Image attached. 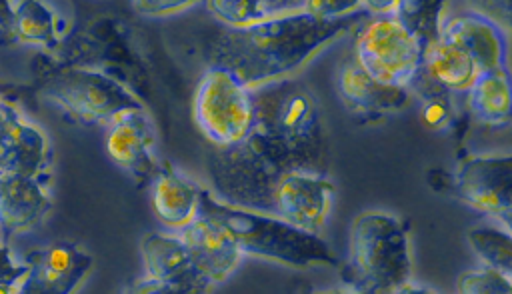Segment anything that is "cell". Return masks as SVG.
Returning a JSON list of instances; mask_svg holds the SVG:
<instances>
[{"label": "cell", "mask_w": 512, "mask_h": 294, "mask_svg": "<svg viewBox=\"0 0 512 294\" xmlns=\"http://www.w3.org/2000/svg\"><path fill=\"white\" fill-rule=\"evenodd\" d=\"M254 122L234 146H216L208 172L216 198L272 214L278 180L288 172L328 174V140L314 94L292 78L258 86Z\"/></svg>", "instance_id": "1"}, {"label": "cell", "mask_w": 512, "mask_h": 294, "mask_svg": "<svg viewBox=\"0 0 512 294\" xmlns=\"http://www.w3.org/2000/svg\"><path fill=\"white\" fill-rule=\"evenodd\" d=\"M356 14L318 20L304 10L278 14L244 28L218 32L206 48L210 64L230 68L248 88L292 78L338 38L356 32Z\"/></svg>", "instance_id": "2"}, {"label": "cell", "mask_w": 512, "mask_h": 294, "mask_svg": "<svg viewBox=\"0 0 512 294\" xmlns=\"http://www.w3.org/2000/svg\"><path fill=\"white\" fill-rule=\"evenodd\" d=\"M198 212L224 226L244 256L292 268L338 266L334 250L316 232L298 228L274 214L226 204L204 188L200 190Z\"/></svg>", "instance_id": "3"}, {"label": "cell", "mask_w": 512, "mask_h": 294, "mask_svg": "<svg viewBox=\"0 0 512 294\" xmlns=\"http://www.w3.org/2000/svg\"><path fill=\"white\" fill-rule=\"evenodd\" d=\"M342 278L360 292H404L412 278L406 226L386 212H362L350 226V252Z\"/></svg>", "instance_id": "4"}, {"label": "cell", "mask_w": 512, "mask_h": 294, "mask_svg": "<svg viewBox=\"0 0 512 294\" xmlns=\"http://www.w3.org/2000/svg\"><path fill=\"white\" fill-rule=\"evenodd\" d=\"M194 120L214 146L242 142L254 122V92L230 68L210 64L194 94Z\"/></svg>", "instance_id": "5"}, {"label": "cell", "mask_w": 512, "mask_h": 294, "mask_svg": "<svg viewBox=\"0 0 512 294\" xmlns=\"http://www.w3.org/2000/svg\"><path fill=\"white\" fill-rule=\"evenodd\" d=\"M42 94L84 124H110L124 110L144 108L122 82L90 68L52 72L42 82Z\"/></svg>", "instance_id": "6"}, {"label": "cell", "mask_w": 512, "mask_h": 294, "mask_svg": "<svg viewBox=\"0 0 512 294\" xmlns=\"http://www.w3.org/2000/svg\"><path fill=\"white\" fill-rule=\"evenodd\" d=\"M424 44L394 16H378L358 26L354 58L376 80L408 86L422 66Z\"/></svg>", "instance_id": "7"}, {"label": "cell", "mask_w": 512, "mask_h": 294, "mask_svg": "<svg viewBox=\"0 0 512 294\" xmlns=\"http://www.w3.org/2000/svg\"><path fill=\"white\" fill-rule=\"evenodd\" d=\"M146 280L130 292H208L214 284L194 266L180 236L148 232L140 240Z\"/></svg>", "instance_id": "8"}, {"label": "cell", "mask_w": 512, "mask_h": 294, "mask_svg": "<svg viewBox=\"0 0 512 294\" xmlns=\"http://www.w3.org/2000/svg\"><path fill=\"white\" fill-rule=\"evenodd\" d=\"M446 188L474 210L496 216L512 206V154L462 160Z\"/></svg>", "instance_id": "9"}, {"label": "cell", "mask_w": 512, "mask_h": 294, "mask_svg": "<svg viewBox=\"0 0 512 294\" xmlns=\"http://www.w3.org/2000/svg\"><path fill=\"white\" fill-rule=\"evenodd\" d=\"M28 266L20 282V292L32 294H70L94 266V258L74 242L56 240L24 256Z\"/></svg>", "instance_id": "10"}, {"label": "cell", "mask_w": 512, "mask_h": 294, "mask_svg": "<svg viewBox=\"0 0 512 294\" xmlns=\"http://www.w3.org/2000/svg\"><path fill=\"white\" fill-rule=\"evenodd\" d=\"M334 198L328 174L288 172L274 190L272 214L310 232L320 234Z\"/></svg>", "instance_id": "11"}, {"label": "cell", "mask_w": 512, "mask_h": 294, "mask_svg": "<svg viewBox=\"0 0 512 294\" xmlns=\"http://www.w3.org/2000/svg\"><path fill=\"white\" fill-rule=\"evenodd\" d=\"M50 146L46 136L0 98V172H20L48 184Z\"/></svg>", "instance_id": "12"}, {"label": "cell", "mask_w": 512, "mask_h": 294, "mask_svg": "<svg viewBox=\"0 0 512 294\" xmlns=\"http://www.w3.org/2000/svg\"><path fill=\"white\" fill-rule=\"evenodd\" d=\"M154 126L144 108L124 110L112 118L106 132V152L136 180H152L158 162L154 156Z\"/></svg>", "instance_id": "13"}, {"label": "cell", "mask_w": 512, "mask_h": 294, "mask_svg": "<svg viewBox=\"0 0 512 294\" xmlns=\"http://www.w3.org/2000/svg\"><path fill=\"white\" fill-rule=\"evenodd\" d=\"M180 238L184 240L194 266L212 284L224 282L244 256L228 230L202 212L182 228Z\"/></svg>", "instance_id": "14"}, {"label": "cell", "mask_w": 512, "mask_h": 294, "mask_svg": "<svg viewBox=\"0 0 512 294\" xmlns=\"http://www.w3.org/2000/svg\"><path fill=\"white\" fill-rule=\"evenodd\" d=\"M336 88L344 106L366 120H378L400 112L412 98L406 86L384 84L370 76L356 58L342 64Z\"/></svg>", "instance_id": "15"}, {"label": "cell", "mask_w": 512, "mask_h": 294, "mask_svg": "<svg viewBox=\"0 0 512 294\" xmlns=\"http://www.w3.org/2000/svg\"><path fill=\"white\" fill-rule=\"evenodd\" d=\"M440 36L466 50L480 70L508 66V36L484 14L468 10L444 20Z\"/></svg>", "instance_id": "16"}, {"label": "cell", "mask_w": 512, "mask_h": 294, "mask_svg": "<svg viewBox=\"0 0 512 294\" xmlns=\"http://www.w3.org/2000/svg\"><path fill=\"white\" fill-rule=\"evenodd\" d=\"M44 186L46 182L28 174L0 172V228L6 234L28 232L50 212Z\"/></svg>", "instance_id": "17"}, {"label": "cell", "mask_w": 512, "mask_h": 294, "mask_svg": "<svg viewBox=\"0 0 512 294\" xmlns=\"http://www.w3.org/2000/svg\"><path fill=\"white\" fill-rule=\"evenodd\" d=\"M200 186L172 168L168 162L160 164L150 190V202L156 218L168 226L182 230L200 210Z\"/></svg>", "instance_id": "18"}, {"label": "cell", "mask_w": 512, "mask_h": 294, "mask_svg": "<svg viewBox=\"0 0 512 294\" xmlns=\"http://www.w3.org/2000/svg\"><path fill=\"white\" fill-rule=\"evenodd\" d=\"M420 68L432 82L452 94H466L480 70L466 50L442 36L424 48Z\"/></svg>", "instance_id": "19"}, {"label": "cell", "mask_w": 512, "mask_h": 294, "mask_svg": "<svg viewBox=\"0 0 512 294\" xmlns=\"http://www.w3.org/2000/svg\"><path fill=\"white\" fill-rule=\"evenodd\" d=\"M470 112L484 124H504L512 120V72L508 66L478 70L466 90Z\"/></svg>", "instance_id": "20"}, {"label": "cell", "mask_w": 512, "mask_h": 294, "mask_svg": "<svg viewBox=\"0 0 512 294\" xmlns=\"http://www.w3.org/2000/svg\"><path fill=\"white\" fill-rule=\"evenodd\" d=\"M10 34L18 42L54 50L60 44L62 20L44 0H18L14 4Z\"/></svg>", "instance_id": "21"}, {"label": "cell", "mask_w": 512, "mask_h": 294, "mask_svg": "<svg viewBox=\"0 0 512 294\" xmlns=\"http://www.w3.org/2000/svg\"><path fill=\"white\" fill-rule=\"evenodd\" d=\"M408 92L418 100L420 122L430 130H448L454 122V94L432 82L420 68L408 82Z\"/></svg>", "instance_id": "22"}, {"label": "cell", "mask_w": 512, "mask_h": 294, "mask_svg": "<svg viewBox=\"0 0 512 294\" xmlns=\"http://www.w3.org/2000/svg\"><path fill=\"white\" fill-rule=\"evenodd\" d=\"M446 0H400L394 16L424 44L440 38Z\"/></svg>", "instance_id": "23"}, {"label": "cell", "mask_w": 512, "mask_h": 294, "mask_svg": "<svg viewBox=\"0 0 512 294\" xmlns=\"http://www.w3.org/2000/svg\"><path fill=\"white\" fill-rule=\"evenodd\" d=\"M468 244L482 264L512 278V234L498 226H480L468 232Z\"/></svg>", "instance_id": "24"}, {"label": "cell", "mask_w": 512, "mask_h": 294, "mask_svg": "<svg viewBox=\"0 0 512 294\" xmlns=\"http://www.w3.org/2000/svg\"><path fill=\"white\" fill-rule=\"evenodd\" d=\"M208 12L228 28H244L270 18L264 0H204Z\"/></svg>", "instance_id": "25"}, {"label": "cell", "mask_w": 512, "mask_h": 294, "mask_svg": "<svg viewBox=\"0 0 512 294\" xmlns=\"http://www.w3.org/2000/svg\"><path fill=\"white\" fill-rule=\"evenodd\" d=\"M456 290L462 294H512V278L482 264L462 272L456 280Z\"/></svg>", "instance_id": "26"}, {"label": "cell", "mask_w": 512, "mask_h": 294, "mask_svg": "<svg viewBox=\"0 0 512 294\" xmlns=\"http://www.w3.org/2000/svg\"><path fill=\"white\" fill-rule=\"evenodd\" d=\"M360 0H304L302 10L318 20H340L360 10Z\"/></svg>", "instance_id": "27"}, {"label": "cell", "mask_w": 512, "mask_h": 294, "mask_svg": "<svg viewBox=\"0 0 512 294\" xmlns=\"http://www.w3.org/2000/svg\"><path fill=\"white\" fill-rule=\"evenodd\" d=\"M26 272V262H16L10 248L0 244V292H20V282Z\"/></svg>", "instance_id": "28"}, {"label": "cell", "mask_w": 512, "mask_h": 294, "mask_svg": "<svg viewBox=\"0 0 512 294\" xmlns=\"http://www.w3.org/2000/svg\"><path fill=\"white\" fill-rule=\"evenodd\" d=\"M470 10L494 20L506 34H512V0H466Z\"/></svg>", "instance_id": "29"}, {"label": "cell", "mask_w": 512, "mask_h": 294, "mask_svg": "<svg viewBox=\"0 0 512 294\" xmlns=\"http://www.w3.org/2000/svg\"><path fill=\"white\" fill-rule=\"evenodd\" d=\"M200 2H204V0H132L138 14L152 16V18L172 16V14L184 12Z\"/></svg>", "instance_id": "30"}, {"label": "cell", "mask_w": 512, "mask_h": 294, "mask_svg": "<svg viewBox=\"0 0 512 294\" xmlns=\"http://www.w3.org/2000/svg\"><path fill=\"white\" fill-rule=\"evenodd\" d=\"M264 4L268 6L270 16H278V14H288V12L302 10L304 0H264Z\"/></svg>", "instance_id": "31"}, {"label": "cell", "mask_w": 512, "mask_h": 294, "mask_svg": "<svg viewBox=\"0 0 512 294\" xmlns=\"http://www.w3.org/2000/svg\"><path fill=\"white\" fill-rule=\"evenodd\" d=\"M376 16H390L396 12L400 0H360Z\"/></svg>", "instance_id": "32"}, {"label": "cell", "mask_w": 512, "mask_h": 294, "mask_svg": "<svg viewBox=\"0 0 512 294\" xmlns=\"http://www.w3.org/2000/svg\"><path fill=\"white\" fill-rule=\"evenodd\" d=\"M14 0H0V30L10 34L12 20H14Z\"/></svg>", "instance_id": "33"}, {"label": "cell", "mask_w": 512, "mask_h": 294, "mask_svg": "<svg viewBox=\"0 0 512 294\" xmlns=\"http://www.w3.org/2000/svg\"><path fill=\"white\" fill-rule=\"evenodd\" d=\"M504 230H508L510 234H512V206L510 208H506V210H502V212H498L496 216H492Z\"/></svg>", "instance_id": "34"}]
</instances>
